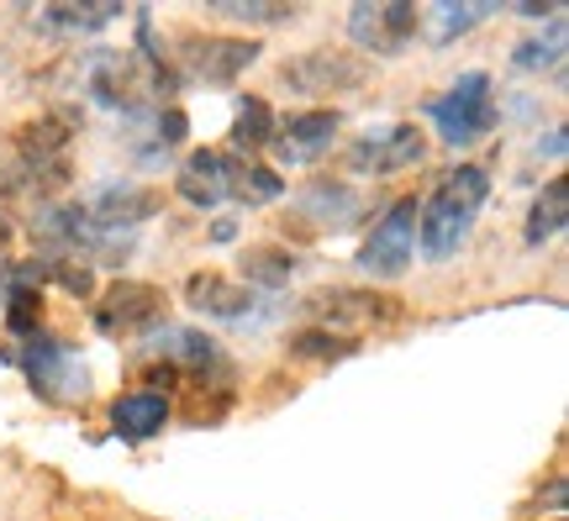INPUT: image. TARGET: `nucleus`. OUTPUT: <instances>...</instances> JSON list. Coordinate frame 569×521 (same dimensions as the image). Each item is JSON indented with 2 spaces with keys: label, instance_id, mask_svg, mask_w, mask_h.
Returning a JSON list of instances; mask_svg holds the SVG:
<instances>
[{
  "label": "nucleus",
  "instance_id": "1",
  "mask_svg": "<svg viewBox=\"0 0 569 521\" xmlns=\"http://www.w3.org/2000/svg\"><path fill=\"white\" fill-rule=\"evenodd\" d=\"M490 201V174L480 163H459L443 180L432 184V196L417 211V248L427 263H448L465 248L469 227L480 217V206Z\"/></svg>",
  "mask_w": 569,
  "mask_h": 521
},
{
  "label": "nucleus",
  "instance_id": "2",
  "mask_svg": "<svg viewBox=\"0 0 569 521\" xmlns=\"http://www.w3.org/2000/svg\"><path fill=\"white\" fill-rule=\"evenodd\" d=\"M21 348H6V359L21 363V374L32 384V395H42L48 405H84L90 401V363L69 348L63 338L32 332L17 338Z\"/></svg>",
  "mask_w": 569,
  "mask_h": 521
},
{
  "label": "nucleus",
  "instance_id": "3",
  "mask_svg": "<svg viewBox=\"0 0 569 521\" xmlns=\"http://www.w3.org/2000/svg\"><path fill=\"white\" fill-rule=\"evenodd\" d=\"M427 121L438 127V138L448 148H475L496 132V84H490L486 69H469L453 80L448 96L427 101Z\"/></svg>",
  "mask_w": 569,
  "mask_h": 521
},
{
  "label": "nucleus",
  "instance_id": "4",
  "mask_svg": "<svg viewBox=\"0 0 569 521\" xmlns=\"http://www.w3.org/2000/svg\"><path fill=\"white\" fill-rule=\"evenodd\" d=\"M80 90H84V101L111 111V117H138V111H148V90H142L138 59H127L117 48H90V53H84Z\"/></svg>",
  "mask_w": 569,
  "mask_h": 521
},
{
  "label": "nucleus",
  "instance_id": "5",
  "mask_svg": "<svg viewBox=\"0 0 569 521\" xmlns=\"http://www.w3.org/2000/svg\"><path fill=\"white\" fill-rule=\"evenodd\" d=\"M417 211H422V201L401 196L386 217L369 227L365 248H359V269L369 280H401L411 269V259H417Z\"/></svg>",
  "mask_w": 569,
  "mask_h": 521
},
{
  "label": "nucleus",
  "instance_id": "6",
  "mask_svg": "<svg viewBox=\"0 0 569 521\" xmlns=\"http://www.w3.org/2000/svg\"><path fill=\"white\" fill-rule=\"evenodd\" d=\"M369 59L343 53V48H311L280 63V84L290 96H338V90H365L369 84Z\"/></svg>",
  "mask_w": 569,
  "mask_h": 521
},
{
  "label": "nucleus",
  "instance_id": "7",
  "mask_svg": "<svg viewBox=\"0 0 569 521\" xmlns=\"http://www.w3.org/2000/svg\"><path fill=\"white\" fill-rule=\"evenodd\" d=\"M90 321L101 338H138L163 327V290L142 280H117L106 295L90 301Z\"/></svg>",
  "mask_w": 569,
  "mask_h": 521
},
{
  "label": "nucleus",
  "instance_id": "8",
  "mask_svg": "<svg viewBox=\"0 0 569 521\" xmlns=\"http://www.w3.org/2000/svg\"><path fill=\"white\" fill-rule=\"evenodd\" d=\"M417 21L422 17H417L411 0H359L348 11V38L359 42L365 53H375V59H396V53L411 48Z\"/></svg>",
  "mask_w": 569,
  "mask_h": 521
},
{
  "label": "nucleus",
  "instance_id": "9",
  "mask_svg": "<svg viewBox=\"0 0 569 521\" xmlns=\"http://www.w3.org/2000/svg\"><path fill=\"white\" fill-rule=\"evenodd\" d=\"M259 53H264L259 38H180L174 74L196 84H232L248 63H259Z\"/></svg>",
  "mask_w": 569,
  "mask_h": 521
},
{
  "label": "nucleus",
  "instance_id": "10",
  "mask_svg": "<svg viewBox=\"0 0 569 521\" xmlns=\"http://www.w3.org/2000/svg\"><path fill=\"white\" fill-rule=\"evenodd\" d=\"M427 159V138L417 121H390L380 132H365L348 142V169L353 174H407Z\"/></svg>",
  "mask_w": 569,
  "mask_h": 521
},
{
  "label": "nucleus",
  "instance_id": "11",
  "mask_svg": "<svg viewBox=\"0 0 569 521\" xmlns=\"http://www.w3.org/2000/svg\"><path fill=\"white\" fill-rule=\"evenodd\" d=\"M369 211V201L343 180H311L296 196V217L306 227H317V232H348V227H359Z\"/></svg>",
  "mask_w": 569,
  "mask_h": 521
},
{
  "label": "nucleus",
  "instance_id": "12",
  "mask_svg": "<svg viewBox=\"0 0 569 521\" xmlns=\"http://www.w3.org/2000/svg\"><path fill=\"white\" fill-rule=\"evenodd\" d=\"M159 190L153 184H138V180H111L101 184L96 196H90V206H84V217L96 221L101 232H132L138 221L159 217Z\"/></svg>",
  "mask_w": 569,
  "mask_h": 521
},
{
  "label": "nucleus",
  "instance_id": "13",
  "mask_svg": "<svg viewBox=\"0 0 569 521\" xmlns=\"http://www.w3.org/2000/svg\"><path fill=\"white\" fill-rule=\"evenodd\" d=\"M338 127H343V117L327 111V106L322 111H296V117L274 121V142H269V148H280L284 163H311L338 142Z\"/></svg>",
  "mask_w": 569,
  "mask_h": 521
},
{
  "label": "nucleus",
  "instance_id": "14",
  "mask_svg": "<svg viewBox=\"0 0 569 521\" xmlns=\"http://www.w3.org/2000/svg\"><path fill=\"white\" fill-rule=\"evenodd\" d=\"M184 301L196 305L201 317H217V321H248L253 317V290H243V284H232L227 274H217V269H196L190 280H184Z\"/></svg>",
  "mask_w": 569,
  "mask_h": 521
},
{
  "label": "nucleus",
  "instance_id": "15",
  "mask_svg": "<svg viewBox=\"0 0 569 521\" xmlns=\"http://www.w3.org/2000/svg\"><path fill=\"white\" fill-rule=\"evenodd\" d=\"M174 190H180V201H190L196 211H217V206L227 201V153H217V148L184 153V163L174 169Z\"/></svg>",
  "mask_w": 569,
  "mask_h": 521
},
{
  "label": "nucleus",
  "instance_id": "16",
  "mask_svg": "<svg viewBox=\"0 0 569 521\" xmlns=\"http://www.w3.org/2000/svg\"><path fill=\"white\" fill-rule=\"evenodd\" d=\"M106 421H111V438L148 442V438H159L163 427H169V401H163V395H153V390H127V395H117V401H111Z\"/></svg>",
  "mask_w": 569,
  "mask_h": 521
},
{
  "label": "nucleus",
  "instance_id": "17",
  "mask_svg": "<svg viewBox=\"0 0 569 521\" xmlns=\"http://www.w3.org/2000/svg\"><path fill=\"white\" fill-rule=\"evenodd\" d=\"M311 317H322L327 327L338 321V327H365V321H386L396 317V305L380 301V295H359V290H317L311 301H306Z\"/></svg>",
  "mask_w": 569,
  "mask_h": 521
},
{
  "label": "nucleus",
  "instance_id": "18",
  "mask_svg": "<svg viewBox=\"0 0 569 521\" xmlns=\"http://www.w3.org/2000/svg\"><path fill=\"white\" fill-rule=\"evenodd\" d=\"M117 17H122V6H42L38 17H32V27L59 42H74V38H96Z\"/></svg>",
  "mask_w": 569,
  "mask_h": 521
},
{
  "label": "nucleus",
  "instance_id": "19",
  "mask_svg": "<svg viewBox=\"0 0 569 521\" xmlns=\"http://www.w3.org/2000/svg\"><path fill=\"white\" fill-rule=\"evenodd\" d=\"M284 196V180L269 169V163H253V159H227V201L238 206H274Z\"/></svg>",
  "mask_w": 569,
  "mask_h": 521
},
{
  "label": "nucleus",
  "instance_id": "20",
  "mask_svg": "<svg viewBox=\"0 0 569 521\" xmlns=\"http://www.w3.org/2000/svg\"><path fill=\"white\" fill-rule=\"evenodd\" d=\"M238 269H243V290H284L290 274L301 269V259H296L290 248L259 242V248H243V253H238Z\"/></svg>",
  "mask_w": 569,
  "mask_h": 521
},
{
  "label": "nucleus",
  "instance_id": "21",
  "mask_svg": "<svg viewBox=\"0 0 569 521\" xmlns=\"http://www.w3.org/2000/svg\"><path fill=\"white\" fill-rule=\"evenodd\" d=\"M565 221H569V180L565 174H553V180L543 184V196L532 201L528 227H522V242H528V248H543L549 238L565 232Z\"/></svg>",
  "mask_w": 569,
  "mask_h": 521
},
{
  "label": "nucleus",
  "instance_id": "22",
  "mask_svg": "<svg viewBox=\"0 0 569 521\" xmlns=\"http://www.w3.org/2000/svg\"><path fill=\"white\" fill-rule=\"evenodd\" d=\"M274 142V111L264 96H243L238 101V121H232V153H259Z\"/></svg>",
  "mask_w": 569,
  "mask_h": 521
},
{
  "label": "nucleus",
  "instance_id": "23",
  "mask_svg": "<svg viewBox=\"0 0 569 521\" xmlns=\"http://www.w3.org/2000/svg\"><path fill=\"white\" fill-rule=\"evenodd\" d=\"M284 353L301 363H338L348 353H359V338H348V332H327V327H306L296 338L284 342Z\"/></svg>",
  "mask_w": 569,
  "mask_h": 521
},
{
  "label": "nucleus",
  "instance_id": "24",
  "mask_svg": "<svg viewBox=\"0 0 569 521\" xmlns=\"http://www.w3.org/2000/svg\"><path fill=\"white\" fill-rule=\"evenodd\" d=\"M511 63L522 69V74H559V63H565V17H553L549 38L538 32V38H522L511 48Z\"/></svg>",
  "mask_w": 569,
  "mask_h": 521
},
{
  "label": "nucleus",
  "instance_id": "25",
  "mask_svg": "<svg viewBox=\"0 0 569 521\" xmlns=\"http://www.w3.org/2000/svg\"><path fill=\"white\" fill-rule=\"evenodd\" d=\"M38 274L42 284H59L63 295H74V301H96V269L69 259V253H38Z\"/></svg>",
  "mask_w": 569,
  "mask_h": 521
},
{
  "label": "nucleus",
  "instance_id": "26",
  "mask_svg": "<svg viewBox=\"0 0 569 521\" xmlns=\"http://www.w3.org/2000/svg\"><path fill=\"white\" fill-rule=\"evenodd\" d=\"M496 17V6H469V0H443L438 11H432V48H448V42H459L469 27H480V21Z\"/></svg>",
  "mask_w": 569,
  "mask_h": 521
},
{
  "label": "nucleus",
  "instance_id": "27",
  "mask_svg": "<svg viewBox=\"0 0 569 521\" xmlns=\"http://www.w3.org/2000/svg\"><path fill=\"white\" fill-rule=\"evenodd\" d=\"M211 11H217V17H227V21H253V27H274V21H296V17H301V6H238V0H217Z\"/></svg>",
  "mask_w": 569,
  "mask_h": 521
},
{
  "label": "nucleus",
  "instance_id": "28",
  "mask_svg": "<svg viewBox=\"0 0 569 521\" xmlns=\"http://www.w3.org/2000/svg\"><path fill=\"white\" fill-rule=\"evenodd\" d=\"M565 148H569L565 127H553V132H543V138H538V153H549V159H565Z\"/></svg>",
  "mask_w": 569,
  "mask_h": 521
},
{
  "label": "nucleus",
  "instance_id": "29",
  "mask_svg": "<svg viewBox=\"0 0 569 521\" xmlns=\"http://www.w3.org/2000/svg\"><path fill=\"white\" fill-rule=\"evenodd\" d=\"M238 238V221L222 217V221H211V242H232Z\"/></svg>",
  "mask_w": 569,
  "mask_h": 521
},
{
  "label": "nucleus",
  "instance_id": "30",
  "mask_svg": "<svg viewBox=\"0 0 569 521\" xmlns=\"http://www.w3.org/2000/svg\"><path fill=\"white\" fill-rule=\"evenodd\" d=\"M6 242H11V227H6V217H0V263H6Z\"/></svg>",
  "mask_w": 569,
  "mask_h": 521
},
{
  "label": "nucleus",
  "instance_id": "31",
  "mask_svg": "<svg viewBox=\"0 0 569 521\" xmlns=\"http://www.w3.org/2000/svg\"><path fill=\"white\" fill-rule=\"evenodd\" d=\"M553 521H559V517H553Z\"/></svg>",
  "mask_w": 569,
  "mask_h": 521
}]
</instances>
